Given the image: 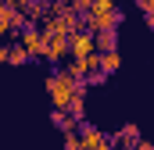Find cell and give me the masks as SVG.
<instances>
[{
  "label": "cell",
  "instance_id": "6",
  "mask_svg": "<svg viewBox=\"0 0 154 150\" xmlns=\"http://www.w3.org/2000/svg\"><path fill=\"white\" fill-rule=\"evenodd\" d=\"M75 132H79V147H82V150H108V136L97 132V125H90L86 118L79 122Z\"/></svg>",
  "mask_w": 154,
  "mask_h": 150
},
{
  "label": "cell",
  "instance_id": "13",
  "mask_svg": "<svg viewBox=\"0 0 154 150\" xmlns=\"http://www.w3.org/2000/svg\"><path fill=\"white\" fill-rule=\"evenodd\" d=\"M136 7H140V14L147 18V25H154V0H136Z\"/></svg>",
  "mask_w": 154,
  "mask_h": 150
},
{
  "label": "cell",
  "instance_id": "5",
  "mask_svg": "<svg viewBox=\"0 0 154 150\" xmlns=\"http://www.w3.org/2000/svg\"><path fill=\"white\" fill-rule=\"evenodd\" d=\"M22 25H29V22H25L11 4H0V39H14Z\"/></svg>",
  "mask_w": 154,
  "mask_h": 150
},
{
  "label": "cell",
  "instance_id": "4",
  "mask_svg": "<svg viewBox=\"0 0 154 150\" xmlns=\"http://www.w3.org/2000/svg\"><path fill=\"white\" fill-rule=\"evenodd\" d=\"M122 25V11H86L82 14V29H90V32H97V29H118Z\"/></svg>",
  "mask_w": 154,
  "mask_h": 150
},
{
  "label": "cell",
  "instance_id": "12",
  "mask_svg": "<svg viewBox=\"0 0 154 150\" xmlns=\"http://www.w3.org/2000/svg\"><path fill=\"white\" fill-rule=\"evenodd\" d=\"M7 64H14V68H22V64H29V54L11 39V46H7Z\"/></svg>",
  "mask_w": 154,
  "mask_h": 150
},
{
  "label": "cell",
  "instance_id": "16",
  "mask_svg": "<svg viewBox=\"0 0 154 150\" xmlns=\"http://www.w3.org/2000/svg\"><path fill=\"white\" fill-rule=\"evenodd\" d=\"M133 150H154V147H151V143H147V140H143V136H140V140L133 143Z\"/></svg>",
  "mask_w": 154,
  "mask_h": 150
},
{
  "label": "cell",
  "instance_id": "2",
  "mask_svg": "<svg viewBox=\"0 0 154 150\" xmlns=\"http://www.w3.org/2000/svg\"><path fill=\"white\" fill-rule=\"evenodd\" d=\"M14 43H18V46H22V50L29 54V61H39V57H43V32H39V29L32 25V22L18 29Z\"/></svg>",
  "mask_w": 154,
  "mask_h": 150
},
{
  "label": "cell",
  "instance_id": "18",
  "mask_svg": "<svg viewBox=\"0 0 154 150\" xmlns=\"http://www.w3.org/2000/svg\"><path fill=\"white\" fill-rule=\"evenodd\" d=\"M0 4H4V0H0Z\"/></svg>",
  "mask_w": 154,
  "mask_h": 150
},
{
  "label": "cell",
  "instance_id": "8",
  "mask_svg": "<svg viewBox=\"0 0 154 150\" xmlns=\"http://www.w3.org/2000/svg\"><path fill=\"white\" fill-rule=\"evenodd\" d=\"M136 140H140V125H133V122H129V125H122L115 136H108V143H115V147H122V150H133Z\"/></svg>",
  "mask_w": 154,
  "mask_h": 150
},
{
  "label": "cell",
  "instance_id": "11",
  "mask_svg": "<svg viewBox=\"0 0 154 150\" xmlns=\"http://www.w3.org/2000/svg\"><path fill=\"white\" fill-rule=\"evenodd\" d=\"M50 122H54L61 132H75L82 118H75V114H68V111H50Z\"/></svg>",
  "mask_w": 154,
  "mask_h": 150
},
{
  "label": "cell",
  "instance_id": "15",
  "mask_svg": "<svg viewBox=\"0 0 154 150\" xmlns=\"http://www.w3.org/2000/svg\"><path fill=\"white\" fill-rule=\"evenodd\" d=\"M65 150H82L79 147V132H65Z\"/></svg>",
  "mask_w": 154,
  "mask_h": 150
},
{
  "label": "cell",
  "instance_id": "3",
  "mask_svg": "<svg viewBox=\"0 0 154 150\" xmlns=\"http://www.w3.org/2000/svg\"><path fill=\"white\" fill-rule=\"evenodd\" d=\"M65 57H68V36L65 32H43V61L61 64Z\"/></svg>",
  "mask_w": 154,
  "mask_h": 150
},
{
  "label": "cell",
  "instance_id": "1",
  "mask_svg": "<svg viewBox=\"0 0 154 150\" xmlns=\"http://www.w3.org/2000/svg\"><path fill=\"white\" fill-rule=\"evenodd\" d=\"M79 82H82V79H72L65 68H54V72L47 75V93H50L54 111H68V100H72V93H75Z\"/></svg>",
  "mask_w": 154,
  "mask_h": 150
},
{
  "label": "cell",
  "instance_id": "17",
  "mask_svg": "<svg viewBox=\"0 0 154 150\" xmlns=\"http://www.w3.org/2000/svg\"><path fill=\"white\" fill-rule=\"evenodd\" d=\"M0 64H7V43L0 39Z\"/></svg>",
  "mask_w": 154,
  "mask_h": 150
},
{
  "label": "cell",
  "instance_id": "9",
  "mask_svg": "<svg viewBox=\"0 0 154 150\" xmlns=\"http://www.w3.org/2000/svg\"><path fill=\"white\" fill-rule=\"evenodd\" d=\"M97 68L104 75H115L122 68V61H118V50H97Z\"/></svg>",
  "mask_w": 154,
  "mask_h": 150
},
{
  "label": "cell",
  "instance_id": "7",
  "mask_svg": "<svg viewBox=\"0 0 154 150\" xmlns=\"http://www.w3.org/2000/svg\"><path fill=\"white\" fill-rule=\"evenodd\" d=\"M97 46H93V32L90 29H75V32H68V57H86V54H93Z\"/></svg>",
  "mask_w": 154,
  "mask_h": 150
},
{
  "label": "cell",
  "instance_id": "10",
  "mask_svg": "<svg viewBox=\"0 0 154 150\" xmlns=\"http://www.w3.org/2000/svg\"><path fill=\"white\" fill-rule=\"evenodd\" d=\"M93 46L97 50H118V29H97L93 32Z\"/></svg>",
  "mask_w": 154,
  "mask_h": 150
},
{
  "label": "cell",
  "instance_id": "14",
  "mask_svg": "<svg viewBox=\"0 0 154 150\" xmlns=\"http://www.w3.org/2000/svg\"><path fill=\"white\" fill-rule=\"evenodd\" d=\"M65 4H68L75 14H86V11H90V0H65Z\"/></svg>",
  "mask_w": 154,
  "mask_h": 150
}]
</instances>
